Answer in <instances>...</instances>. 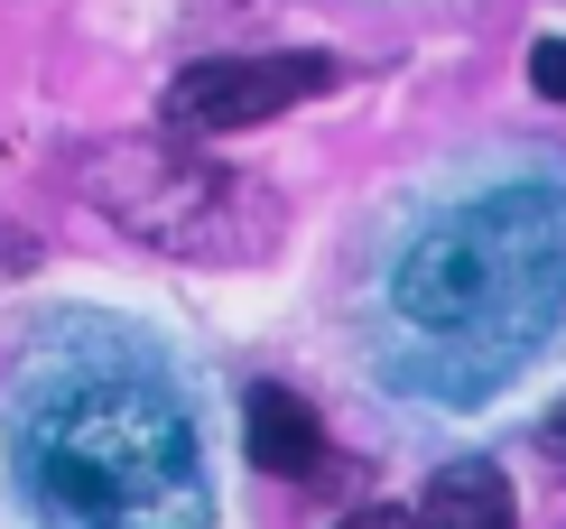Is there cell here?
Segmentation results:
<instances>
[{
  "label": "cell",
  "mask_w": 566,
  "mask_h": 529,
  "mask_svg": "<svg viewBox=\"0 0 566 529\" xmlns=\"http://www.w3.org/2000/svg\"><path fill=\"white\" fill-rule=\"evenodd\" d=\"M19 474H29L46 529H205V455L177 391L149 363L75 353L46 363L10 408Z\"/></svg>",
  "instance_id": "1"
},
{
  "label": "cell",
  "mask_w": 566,
  "mask_h": 529,
  "mask_svg": "<svg viewBox=\"0 0 566 529\" xmlns=\"http://www.w3.org/2000/svg\"><path fill=\"white\" fill-rule=\"evenodd\" d=\"M390 307L437 344L511 353L566 307V196L557 186H492L428 224L390 270Z\"/></svg>",
  "instance_id": "2"
},
{
  "label": "cell",
  "mask_w": 566,
  "mask_h": 529,
  "mask_svg": "<svg viewBox=\"0 0 566 529\" xmlns=\"http://www.w3.org/2000/svg\"><path fill=\"white\" fill-rule=\"evenodd\" d=\"M84 196L122 214L139 242L196 251V260H242L270 242V196H251L242 177H223L196 149H158V139H112L84 167Z\"/></svg>",
  "instance_id": "3"
},
{
  "label": "cell",
  "mask_w": 566,
  "mask_h": 529,
  "mask_svg": "<svg viewBox=\"0 0 566 529\" xmlns=\"http://www.w3.org/2000/svg\"><path fill=\"white\" fill-rule=\"evenodd\" d=\"M325 84H335V56H316V46H289V56H205L168 84L158 122L177 139H223V131H261L279 112H297Z\"/></svg>",
  "instance_id": "4"
},
{
  "label": "cell",
  "mask_w": 566,
  "mask_h": 529,
  "mask_svg": "<svg viewBox=\"0 0 566 529\" xmlns=\"http://www.w3.org/2000/svg\"><path fill=\"white\" fill-rule=\"evenodd\" d=\"M242 446H251V465H261V474L306 484V474L325 465V418L289 391V381H251V400H242Z\"/></svg>",
  "instance_id": "5"
},
{
  "label": "cell",
  "mask_w": 566,
  "mask_h": 529,
  "mask_svg": "<svg viewBox=\"0 0 566 529\" xmlns=\"http://www.w3.org/2000/svg\"><path fill=\"white\" fill-rule=\"evenodd\" d=\"M418 529H521V501H511V474L464 455L446 465L428 492H418Z\"/></svg>",
  "instance_id": "6"
},
{
  "label": "cell",
  "mask_w": 566,
  "mask_h": 529,
  "mask_svg": "<svg viewBox=\"0 0 566 529\" xmlns=\"http://www.w3.org/2000/svg\"><path fill=\"white\" fill-rule=\"evenodd\" d=\"M530 84L548 93V103H566V38H538L530 46Z\"/></svg>",
  "instance_id": "7"
},
{
  "label": "cell",
  "mask_w": 566,
  "mask_h": 529,
  "mask_svg": "<svg viewBox=\"0 0 566 529\" xmlns=\"http://www.w3.org/2000/svg\"><path fill=\"white\" fill-rule=\"evenodd\" d=\"M344 529H418V511H390V501H371V511H353Z\"/></svg>",
  "instance_id": "8"
},
{
  "label": "cell",
  "mask_w": 566,
  "mask_h": 529,
  "mask_svg": "<svg viewBox=\"0 0 566 529\" xmlns=\"http://www.w3.org/2000/svg\"><path fill=\"white\" fill-rule=\"evenodd\" d=\"M538 455H557V465H566V400L548 408V427H538Z\"/></svg>",
  "instance_id": "9"
}]
</instances>
